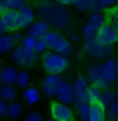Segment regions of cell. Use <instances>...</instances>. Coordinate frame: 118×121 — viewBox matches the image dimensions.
<instances>
[{"label":"cell","mask_w":118,"mask_h":121,"mask_svg":"<svg viewBox=\"0 0 118 121\" xmlns=\"http://www.w3.org/2000/svg\"><path fill=\"white\" fill-rule=\"evenodd\" d=\"M37 15L40 20L57 29H65L72 23V13L65 5L54 0H45L37 3Z\"/></svg>","instance_id":"1"},{"label":"cell","mask_w":118,"mask_h":121,"mask_svg":"<svg viewBox=\"0 0 118 121\" xmlns=\"http://www.w3.org/2000/svg\"><path fill=\"white\" fill-rule=\"evenodd\" d=\"M43 66L48 75H60L70 64L67 57L62 56L54 51H47L42 57Z\"/></svg>","instance_id":"2"},{"label":"cell","mask_w":118,"mask_h":121,"mask_svg":"<svg viewBox=\"0 0 118 121\" xmlns=\"http://www.w3.org/2000/svg\"><path fill=\"white\" fill-rule=\"evenodd\" d=\"M38 54L30 51L23 46H17L10 52V59L16 65L23 68H30L35 64Z\"/></svg>","instance_id":"3"},{"label":"cell","mask_w":118,"mask_h":121,"mask_svg":"<svg viewBox=\"0 0 118 121\" xmlns=\"http://www.w3.org/2000/svg\"><path fill=\"white\" fill-rule=\"evenodd\" d=\"M84 50L91 58L94 59H107L113 54V45H105L97 38L86 40L84 45Z\"/></svg>","instance_id":"4"},{"label":"cell","mask_w":118,"mask_h":121,"mask_svg":"<svg viewBox=\"0 0 118 121\" xmlns=\"http://www.w3.org/2000/svg\"><path fill=\"white\" fill-rule=\"evenodd\" d=\"M88 82L91 85L97 86L101 89H106L110 88L109 85L107 84L105 78L103 75V64L101 63H92L88 67L87 70V76H86Z\"/></svg>","instance_id":"5"},{"label":"cell","mask_w":118,"mask_h":121,"mask_svg":"<svg viewBox=\"0 0 118 121\" xmlns=\"http://www.w3.org/2000/svg\"><path fill=\"white\" fill-rule=\"evenodd\" d=\"M73 88L74 93H75V100H74L75 106L81 103L88 101V99H87V90L89 88V82L86 77H77L75 82L73 83Z\"/></svg>","instance_id":"6"},{"label":"cell","mask_w":118,"mask_h":121,"mask_svg":"<svg viewBox=\"0 0 118 121\" xmlns=\"http://www.w3.org/2000/svg\"><path fill=\"white\" fill-rule=\"evenodd\" d=\"M62 83V79L60 75H50L44 79L43 82V93L46 97L48 98H53L56 97L57 95V91L59 89V86Z\"/></svg>","instance_id":"7"},{"label":"cell","mask_w":118,"mask_h":121,"mask_svg":"<svg viewBox=\"0 0 118 121\" xmlns=\"http://www.w3.org/2000/svg\"><path fill=\"white\" fill-rule=\"evenodd\" d=\"M52 118L56 121H73L74 112L68 107L60 101H54L51 106Z\"/></svg>","instance_id":"8"},{"label":"cell","mask_w":118,"mask_h":121,"mask_svg":"<svg viewBox=\"0 0 118 121\" xmlns=\"http://www.w3.org/2000/svg\"><path fill=\"white\" fill-rule=\"evenodd\" d=\"M96 38L105 45H114L118 42L117 27L111 23H106L98 30Z\"/></svg>","instance_id":"9"},{"label":"cell","mask_w":118,"mask_h":121,"mask_svg":"<svg viewBox=\"0 0 118 121\" xmlns=\"http://www.w3.org/2000/svg\"><path fill=\"white\" fill-rule=\"evenodd\" d=\"M57 99L64 104H70L75 100V93H74L73 84L67 81H62L56 95Z\"/></svg>","instance_id":"10"},{"label":"cell","mask_w":118,"mask_h":121,"mask_svg":"<svg viewBox=\"0 0 118 121\" xmlns=\"http://www.w3.org/2000/svg\"><path fill=\"white\" fill-rule=\"evenodd\" d=\"M18 15H19V26H20V29L28 28L35 21V17H36L34 9L28 4H26L24 7H22L18 12Z\"/></svg>","instance_id":"11"},{"label":"cell","mask_w":118,"mask_h":121,"mask_svg":"<svg viewBox=\"0 0 118 121\" xmlns=\"http://www.w3.org/2000/svg\"><path fill=\"white\" fill-rule=\"evenodd\" d=\"M50 31V25L43 20L34 21L27 28L28 35H31L36 39H43V37Z\"/></svg>","instance_id":"12"},{"label":"cell","mask_w":118,"mask_h":121,"mask_svg":"<svg viewBox=\"0 0 118 121\" xmlns=\"http://www.w3.org/2000/svg\"><path fill=\"white\" fill-rule=\"evenodd\" d=\"M118 66V61L116 59H108L107 61L103 64V75L105 78L107 84L109 87H111L116 81V69Z\"/></svg>","instance_id":"13"},{"label":"cell","mask_w":118,"mask_h":121,"mask_svg":"<svg viewBox=\"0 0 118 121\" xmlns=\"http://www.w3.org/2000/svg\"><path fill=\"white\" fill-rule=\"evenodd\" d=\"M2 16L6 28L9 31H17L20 30V26H19V15L17 10H12L9 9L7 12H5Z\"/></svg>","instance_id":"14"},{"label":"cell","mask_w":118,"mask_h":121,"mask_svg":"<svg viewBox=\"0 0 118 121\" xmlns=\"http://www.w3.org/2000/svg\"><path fill=\"white\" fill-rule=\"evenodd\" d=\"M106 108L100 103L91 104L88 121H106Z\"/></svg>","instance_id":"15"},{"label":"cell","mask_w":118,"mask_h":121,"mask_svg":"<svg viewBox=\"0 0 118 121\" xmlns=\"http://www.w3.org/2000/svg\"><path fill=\"white\" fill-rule=\"evenodd\" d=\"M18 96V91L13 85H2L0 87V99L5 103L15 101Z\"/></svg>","instance_id":"16"},{"label":"cell","mask_w":118,"mask_h":121,"mask_svg":"<svg viewBox=\"0 0 118 121\" xmlns=\"http://www.w3.org/2000/svg\"><path fill=\"white\" fill-rule=\"evenodd\" d=\"M16 46V42L12 34H2L0 35V55L12 52Z\"/></svg>","instance_id":"17"},{"label":"cell","mask_w":118,"mask_h":121,"mask_svg":"<svg viewBox=\"0 0 118 121\" xmlns=\"http://www.w3.org/2000/svg\"><path fill=\"white\" fill-rule=\"evenodd\" d=\"M2 75V84L4 85H13L16 84L18 70L13 66H5L1 69Z\"/></svg>","instance_id":"18"},{"label":"cell","mask_w":118,"mask_h":121,"mask_svg":"<svg viewBox=\"0 0 118 121\" xmlns=\"http://www.w3.org/2000/svg\"><path fill=\"white\" fill-rule=\"evenodd\" d=\"M22 113H23V106L19 101L15 100V101H12V103H9V104H7L5 116L9 119L13 120L20 117Z\"/></svg>","instance_id":"19"},{"label":"cell","mask_w":118,"mask_h":121,"mask_svg":"<svg viewBox=\"0 0 118 121\" xmlns=\"http://www.w3.org/2000/svg\"><path fill=\"white\" fill-rule=\"evenodd\" d=\"M62 38H64V36L62 35L60 32L58 31H49L48 33H47L45 36L43 37V40L46 43L47 47H48V49H51V50H53L55 48V46L58 43L60 40L62 39Z\"/></svg>","instance_id":"20"},{"label":"cell","mask_w":118,"mask_h":121,"mask_svg":"<svg viewBox=\"0 0 118 121\" xmlns=\"http://www.w3.org/2000/svg\"><path fill=\"white\" fill-rule=\"evenodd\" d=\"M87 23L98 32V30L107 23V18L103 13H93L89 17Z\"/></svg>","instance_id":"21"},{"label":"cell","mask_w":118,"mask_h":121,"mask_svg":"<svg viewBox=\"0 0 118 121\" xmlns=\"http://www.w3.org/2000/svg\"><path fill=\"white\" fill-rule=\"evenodd\" d=\"M52 51L56 52V53L62 55V56L67 57V56H70L73 52V43L70 40L62 38V39L55 46V48Z\"/></svg>","instance_id":"22"},{"label":"cell","mask_w":118,"mask_h":121,"mask_svg":"<svg viewBox=\"0 0 118 121\" xmlns=\"http://www.w3.org/2000/svg\"><path fill=\"white\" fill-rule=\"evenodd\" d=\"M117 98V94L114 90L110 89V88H106V89H103L101 90V97H100V100L98 103L103 104L105 108L109 107L110 104H112L114 103Z\"/></svg>","instance_id":"23"},{"label":"cell","mask_w":118,"mask_h":121,"mask_svg":"<svg viewBox=\"0 0 118 121\" xmlns=\"http://www.w3.org/2000/svg\"><path fill=\"white\" fill-rule=\"evenodd\" d=\"M23 98L25 99V101L28 104L33 106V104L38 103V100H39V98H40L39 91H38L35 87H27L26 89L24 90Z\"/></svg>","instance_id":"24"},{"label":"cell","mask_w":118,"mask_h":121,"mask_svg":"<svg viewBox=\"0 0 118 121\" xmlns=\"http://www.w3.org/2000/svg\"><path fill=\"white\" fill-rule=\"evenodd\" d=\"M30 83V76L26 70H19L18 75H17V79H16V85L21 88V89H26L29 86Z\"/></svg>","instance_id":"25"},{"label":"cell","mask_w":118,"mask_h":121,"mask_svg":"<svg viewBox=\"0 0 118 121\" xmlns=\"http://www.w3.org/2000/svg\"><path fill=\"white\" fill-rule=\"evenodd\" d=\"M101 90H103L101 88L94 86V85L89 86L88 90H87V99H88V101L90 104L98 103L101 94Z\"/></svg>","instance_id":"26"},{"label":"cell","mask_w":118,"mask_h":121,"mask_svg":"<svg viewBox=\"0 0 118 121\" xmlns=\"http://www.w3.org/2000/svg\"><path fill=\"white\" fill-rule=\"evenodd\" d=\"M90 106H91V104H90L89 101L81 103V104L75 106L76 109H77V111H78L79 117H80V119L82 121H88L89 112H90Z\"/></svg>","instance_id":"27"},{"label":"cell","mask_w":118,"mask_h":121,"mask_svg":"<svg viewBox=\"0 0 118 121\" xmlns=\"http://www.w3.org/2000/svg\"><path fill=\"white\" fill-rule=\"evenodd\" d=\"M82 35L86 40H90L93 39V38H96L97 31L95 29H93L88 23H86L83 26V29H82Z\"/></svg>","instance_id":"28"},{"label":"cell","mask_w":118,"mask_h":121,"mask_svg":"<svg viewBox=\"0 0 118 121\" xmlns=\"http://www.w3.org/2000/svg\"><path fill=\"white\" fill-rule=\"evenodd\" d=\"M106 117L108 120L118 118V100H115L112 104L106 108Z\"/></svg>","instance_id":"29"},{"label":"cell","mask_w":118,"mask_h":121,"mask_svg":"<svg viewBox=\"0 0 118 121\" xmlns=\"http://www.w3.org/2000/svg\"><path fill=\"white\" fill-rule=\"evenodd\" d=\"M36 42H37V39L34 38L33 36H31V35H26V36H24L22 38V46L30 51H34Z\"/></svg>","instance_id":"30"},{"label":"cell","mask_w":118,"mask_h":121,"mask_svg":"<svg viewBox=\"0 0 118 121\" xmlns=\"http://www.w3.org/2000/svg\"><path fill=\"white\" fill-rule=\"evenodd\" d=\"M91 2L92 0H76L74 5L79 12H87L91 9Z\"/></svg>","instance_id":"31"},{"label":"cell","mask_w":118,"mask_h":121,"mask_svg":"<svg viewBox=\"0 0 118 121\" xmlns=\"http://www.w3.org/2000/svg\"><path fill=\"white\" fill-rule=\"evenodd\" d=\"M7 5H9V9L17 10L19 12L22 7H24L27 4L26 0H6Z\"/></svg>","instance_id":"32"},{"label":"cell","mask_w":118,"mask_h":121,"mask_svg":"<svg viewBox=\"0 0 118 121\" xmlns=\"http://www.w3.org/2000/svg\"><path fill=\"white\" fill-rule=\"evenodd\" d=\"M93 13H103L107 9V7L104 5L100 0H92L91 2V9Z\"/></svg>","instance_id":"33"},{"label":"cell","mask_w":118,"mask_h":121,"mask_svg":"<svg viewBox=\"0 0 118 121\" xmlns=\"http://www.w3.org/2000/svg\"><path fill=\"white\" fill-rule=\"evenodd\" d=\"M47 49H48V47H47L46 43L44 42L43 39H37L36 45H35V48H34L35 53L36 54H44L47 52Z\"/></svg>","instance_id":"34"},{"label":"cell","mask_w":118,"mask_h":121,"mask_svg":"<svg viewBox=\"0 0 118 121\" xmlns=\"http://www.w3.org/2000/svg\"><path fill=\"white\" fill-rule=\"evenodd\" d=\"M24 121H44L43 116L37 112H31L26 115Z\"/></svg>","instance_id":"35"},{"label":"cell","mask_w":118,"mask_h":121,"mask_svg":"<svg viewBox=\"0 0 118 121\" xmlns=\"http://www.w3.org/2000/svg\"><path fill=\"white\" fill-rule=\"evenodd\" d=\"M6 109H7V103H5L4 100L0 99V117L5 116Z\"/></svg>","instance_id":"36"},{"label":"cell","mask_w":118,"mask_h":121,"mask_svg":"<svg viewBox=\"0 0 118 121\" xmlns=\"http://www.w3.org/2000/svg\"><path fill=\"white\" fill-rule=\"evenodd\" d=\"M9 10V5H7L6 0H0V15H3L5 12Z\"/></svg>","instance_id":"37"},{"label":"cell","mask_w":118,"mask_h":121,"mask_svg":"<svg viewBox=\"0 0 118 121\" xmlns=\"http://www.w3.org/2000/svg\"><path fill=\"white\" fill-rule=\"evenodd\" d=\"M7 31H9V30H7V28H6V25H5L3 19H2V16L0 15V35L5 34Z\"/></svg>","instance_id":"38"},{"label":"cell","mask_w":118,"mask_h":121,"mask_svg":"<svg viewBox=\"0 0 118 121\" xmlns=\"http://www.w3.org/2000/svg\"><path fill=\"white\" fill-rule=\"evenodd\" d=\"M100 1H101L104 5H105L107 9H108V7H110V6H113L114 4L117 3V0H100Z\"/></svg>","instance_id":"39"},{"label":"cell","mask_w":118,"mask_h":121,"mask_svg":"<svg viewBox=\"0 0 118 121\" xmlns=\"http://www.w3.org/2000/svg\"><path fill=\"white\" fill-rule=\"evenodd\" d=\"M111 16H112V18H113L114 22L116 23V25H117V24H118V6L114 7V9H112V12H111Z\"/></svg>","instance_id":"40"},{"label":"cell","mask_w":118,"mask_h":121,"mask_svg":"<svg viewBox=\"0 0 118 121\" xmlns=\"http://www.w3.org/2000/svg\"><path fill=\"white\" fill-rule=\"evenodd\" d=\"M13 35V39H15V42L16 43H18V42H20V40H22V38H23V36H22V33L20 31H13V33L12 34Z\"/></svg>","instance_id":"41"},{"label":"cell","mask_w":118,"mask_h":121,"mask_svg":"<svg viewBox=\"0 0 118 121\" xmlns=\"http://www.w3.org/2000/svg\"><path fill=\"white\" fill-rule=\"evenodd\" d=\"M55 1H57L58 3L66 6V5H74L76 2V0H55Z\"/></svg>","instance_id":"42"},{"label":"cell","mask_w":118,"mask_h":121,"mask_svg":"<svg viewBox=\"0 0 118 121\" xmlns=\"http://www.w3.org/2000/svg\"><path fill=\"white\" fill-rule=\"evenodd\" d=\"M70 42H72V43H77V42H79V35L73 34L72 36H70Z\"/></svg>","instance_id":"43"},{"label":"cell","mask_w":118,"mask_h":121,"mask_svg":"<svg viewBox=\"0 0 118 121\" xmlns=\"http://www.w3.org/2000/svg\"><path fill=\"white\" fill-rule=\"evenodd\" d=\"M1 69H2V68L0 67V87L2 86V75H1Z\"/></svg>","instance_id":"44"},{"label":"cell","mask_w":118,"mask_h":121,"mask_svg":"<svg viewBox=\"0 0 118 121\" xmlns=\"http://www.w3.org/2000/svg\"><path fill=\"white\" fill-rule=\"evenodd\" d=\"M30 1L35 2V3H39V2H43V1H45V0H30Z\"/></svg>","instance_id":"45"},{"label":"cell","mask_w":118,"mask_h":121,"mask_svg":"<svg viewBox=\"0 0 118 121\" xmlns=\"http://www.w3.org/2000/svg\"><path fill=\"white\" fill-rule=\"evenodd\" d=\"M44 121H56V120L53 119V118H50V119L48 118V119H46V120H44Z\"/></svg>","instance_id":"46"},{"label":"cell","mask_w":118,"mask_h":121,"mask_svg":"<svg viewBox=\"0 0 118 121\" xmlns=\"http://www.w3.org/2000/svg\"><path fill=\"white\" fill-rule=\"evenodd\" d=\"M108 121H118V118H113V119H109Z\"/></svg>","instance_id":"47"},{"label":"cell","mask_w":118,"mask_h":121,"mask_svg":"<svg viewBox=\"0 0 118 121\" xmlns=\"http://www.w3.org/2000/svg\"><path fill=\"white\" fill-rule=\"evenodd\" d=\"M116 77H117V79H118V66H117V69H116Z\"/></svg>","instance_id":"48"},{"label":"cell","mask_w":118,"mask_h":121,"mask_svg":"<svg viewBox=\"0 0 118 121\" xmlns=\"http://www.w3.org/2000/svg\"><path fill=\"white\" fill-rule=\"evenodd\" d=\"M116 27H117V31H118V24H117V25H116Z\"/></svg>","instance_id":"49"},{"label":"cell","mask_w":118,"mask_h":121,"mask_svg":"<svg viewBox=\"0 0 118 121\" xmlns=\"http://www.w3.org/2000/svg\"><path fill=\"white\" fill-rule=\"evenodd\" d=\"M117 3H118V0H117Z\"/></svg>","instance_id":"50"}]
</instances>
